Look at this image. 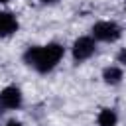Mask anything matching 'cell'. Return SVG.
Returning <instances> with one entry per match:
<instances>
[{
  "mask_svg": "<svg viewBox=\"0 0 126 126\" xmlns=\"http://www.w3.org/2000/svg\"><path fill=\"white\" fill-rule=\"evenodd\" d=\"M65 49L61 43L51 41L45 45H32L24 53V61L28 67L35 69L37 73H49L57 67V63L63 59Z\"/></svg>",
  "mask_w": 126,
  "mask_h": 126,
  "instance_id": "obj_1",
  "label": "cell"
},
{
  "mask_svg": "<svg viewBox=\"0 0 126 126\" xmlns=\"http://www.w3.org/2000/svg\"><path fill=\"white\" fill-rule=\"evenodd\" d=\"M96 51V39L93 35H81L73 41V47H71V53H73V59L77 63H83L87 59H91Z\"/></svg>",
  "mask_w": 126,
  "mask_h": 126,
  "instance_id": "obj_2",
  "label": "cell"
},
{
  "mask_svg": "<svg viewBox=\"0 0 126 126\" xmlns=\"http://www.w3.org/2000/svg\"><path fill=\"white\" fill-rule=\"evenodd\" d=\"M93 37L98 39V41H106V43H112L116 41L120 35H122V30L116 22H110V20H102V22H96L93 26Z\"/></svg>",
  "mask_w": 126,
  "mask_h": 126,
  "instance_id": "obj_3",
  "label": "cell"
},
{
  "mask_svg": "<svg viewBox=\"0 0 126 126\" xmlns=\"http://www.w3.org/2000/svg\"><path fill=\"white\" fill-rule=\"evenodd\" d=\"M24 102V94L18 87L8 85L0 91V110H18Z\"/></svg>",
  "mask_w": 126,
  "mask_h": 126,
  "instance_id": "obj_4",
  "label": "cell"
},
{
  "mask_svg": "<svg viewBox=\"0 0 126 126\" xmlns=\"http://www.w3.org/2000/svg\"><path fill=\"white\" fill-rule=\"evenodd\" d=\"M20 24H18V18L12 14V12H6V10H0V37H10L18 32Z\"/></svg>",
  "mask_w": 126,
  "mask_h": 126,
  "instance_id": "obj_5",
  "label": "cell"
},
{
  "mask_svg": "<svg viewBox=\"0 0 126 126\" xmlns=\"http://www.w3.org/2000/svg\"><path fill=\"white\" fill-rule=\"evenodd\" d=\"M122 75H124L122 67H118V65H108L102 69V81L106 85H118L122 81Z\"/></svg>",
  "mask_w": 126,
  "mask_h": 126,
  "instance_id": "obj_6",
  "label": "cell"
},
{
  "mask_svg": "<svg viewBox=\"0 0 126 126\" xmlns=\"http://www.w3.org/2000/svg\"><path fill=\"white\" fill-rule=\"evenodd\" d=\"M96 122H98V126H116L118 114L114 108H102L96 116Z\"/></svg>",
  "mask_w": 126,
  "mask_h": 126,
  "instance_id": "obj_7",
  "label": "cell"
},
{
  "mask_svg": "<svg viewBox=\"0 0 126 126\" xmlns=\"http://www.w3.org/2000/svg\"><path fill=\"white\" fill-rule=\"evenodd\" d=\"M116 61H118L120 65H124V67H126V47H124L122 51H118V55H116Z\"/></svg>",
  "mask_w": 126,
  "mask_h": 126,
  "instance_id": "obj_8",
  "label": "cell"
},
{
  "mask_svg": "<svg viewBox=\"0 0 126 126\" xmlns=\"http://www.w3.org/2000/svg\"><path fill=\"white\" fill-rule=\"evenodd\" d=\"M4 126H22V122H20V120H8Z\"/></svg>",
  "mask_w": 126,
  "mask_h": 126,
  "instance_id": "obj_9",
  "label": "cell"
},
{
  "mask_svg": "<svg viewBox=\"0 0 126 126\" xmlns=\"http://www.w3.org/2000/svg\"><path fill=\"white\" fill-rule=\"evenodd\" d=\"M41 2H43V4H57L59 0H41Z\"/></svg>",
  "mask_w": 126,
  "mask_h": 126,
  "instance_id": "obj_10",
  "label": "cell"
},
{
  "mask_svg": "<svg viewBox=\"0 0 126 126\" xmlns=\"http://www.w3.org/2000/svg\"><path fill=\"white\" fill-rule=\"evenodd\" d=\"M6 2H10V0H0V4H6Z\"/></svg>",
  "mask_w": 126,
  "mask_h": 126,
  "instance_id": "obj_11",
  "label": "cell"
}]
</instances>
